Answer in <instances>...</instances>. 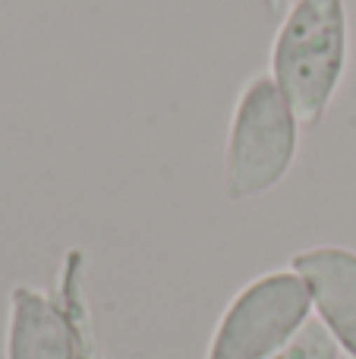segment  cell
Listing matches in <instances>:
<instances>
[{
    "label": "cell",
    "mask_w": 356,
    "mask_h": 359,
    "mask_svg": "<svg viewBox=\"0 0 356 359\" xmlns=\"http://www.w3.org/2000/svg\"><path fill=\"white\" fill-rule=\"evenodd\" d=\"M300 142V120L271 76L243 88L227 139V196L249 198L275 189L287 177Z\"/></svg>",
    "instance_id": "7a4b0ae2"
},
{
    "label": "cell",
    "mask_w": 356,
    "mask_h": 359,
    "mask_svg": "<svg viewBox=\"0 0 356 359\" xmlns=\"http://www.w3.org/2000/svg\"><path fill=\"white\" fill-rule=\"evenodd\" d=\"M268 359H338V341L322 322L309 318L300 328V334Z\"/></svg>",
    "instance_id": "52a82bcc"
},
{
    "label": "cell",
    "mask_w": 356,
    "mask_h": 359,
    "mask_svg": "<svg viewBox=\"0 0 356 359\" xmlns=\"http://www.w3.org/2000/svg\"><path fill=\"white\" fill-rule=\"evenodd\" d=\"M347 67L344 0H294L271 50V79L300 126L313 130L328 114Z\"/></svg>",
    "instance_id": "6da1fadb"
},
{
    "label": "cell",
    "mask_w": 356,
    "mask_h": 359,
    "mask_svg": "<svg viewBox=\"0 0 356 359\" xmlns=\"http://www.w3.org/2000/svg\"><path fill=\"white\" fill-rule=\"evenodd\" d=\"M60 312L67 318V328L73 334L76 359H98L95 347V331H92V316H88V303L82 293V252L67 255V268H63L60 280Z\"/></svg>",
    "instance_id": "8992f818"
},
{
    "label": "cell",
    "mask_w": 356,
    "mask_h": 359,
    "mask_svg": "<svg viewBox=\"0 0 356 359\" xmlns=\"http://www.w3.org/2000/svg\"><path fill=\"white\" fill-rule=\"evenodd\" d=\"M294 271L309 284L322 325L356 359V252L341 246L309 249L294 259Z\"/></svg>",
    "instance_id": "277c9868"
},
{
    "label": "cell",
    "mask_w": 356,
    "mask_h": 359,
    "mask_svg": "<svg viewBox=\"0 0 356 359\" xmlns=\"http://www.w3.org/2000/svg\"><path fill=\"white\" fill-rule=\"evenodd\" d=\"M313 293L296 271L252 280L224 312L208 359H268L287 347L309 322Z\"/></svg>",
    "instance_id": "3957f363"
},
{
    "label": "cell",
    "mask_w": 356,
    "mask_h": 359,
    "mask_svg": "<svg viewBox=\"0 0 356 359\" xmlns=\"http://www.w3.org/2000/svg\"><path fill=\"white\" fill-rule=\"evenodd\" d=\"M10 359H76L60 306L32 287H16L13 293Z\"/></svg>",
    "instance_id": "5b68a950"
}]
</instances>
